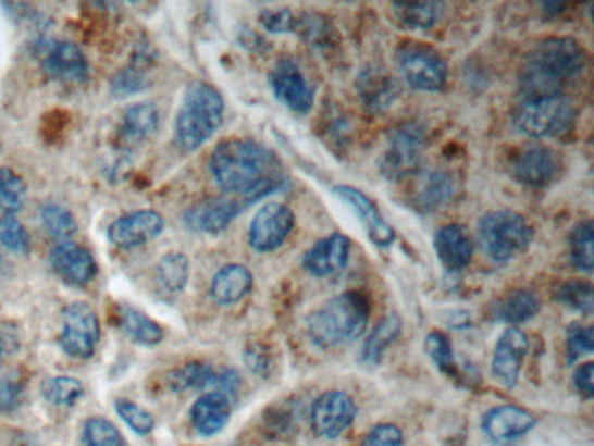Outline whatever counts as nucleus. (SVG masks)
Masks as SVG:
<instances>
[{"instance_id":"ddd939ff","label":"nucleus","mask_w":594,"mask_h":446,"mask_svg":"<svg viewBox=\"0 0 594 446\" xmlns=\"http://www.w3.org/2000/svg\"><path fill=\"white\" fill-rule=\"evenodd\" d=\"M561 161L558 153L544 145H530L516 153L511 162V173L520 184L527 187H547L558 178Z\"/></svg>"},{"instance_id":"7c9ffc66","label":"nucleus","mask_w":594,"mask_h":446,"mask_svg":"<svg viewBox=\"0 0 594 446\" xmlns=\"http://www.w3.org/2000/svg\"><path fill=\"white\" fill-rule=\"evenodd\" d=\"M158 283L168 295H178L184 292L190 276V263L184 253H168L158 265Z\"/></svg>"},{"instance_id":"a19ab883","label":"nucleus","mask_w":594,"mask_h":446,"mask_svg":"<svg viewBox=\"0 0 594 446\" xmlns=\"http://www.w3.org/2000/svg\"><path fill=\"white\" fill-rule=\"evenodd\" d=\"M558 300L572 311L590 314L593 312V286L585 281H568L559 286Z\"/></svg>"},{"instance_id":"20e7f679","label":"nucleus","mask_w":594,"mask_h":446,"mask_svg":"<svg viewBox=\"0 0 594 446\" xmlns=\"http://www.w3.org/2000/svg\"><path fill=\"white\" fill-rule=\"evenodd\" d=\"M225 114L222 95L206 83L190 84L175 121V138L187 152L201 149L219 132Z\"/></svg>"},{"instance_id":"e433bc0d","label":"nucleus","mask_w":594,"mask_h":446,"mask_svg":"<svg viewBox=\"0 0 594 446\" xmlns=\"http://www.w3.org/2000/svg\"><path fill=\"white\" fill-rule=\"evenodd\" d=\"M81 442L83 446H127L117 425L106 417H91L84 424Z\"/></svg>"},{"instance_id":"0eeeda50","label":"nucleus","mask_w":594,"mask_h":446,"mask_svg":"<svg viewBox=\"0 0 594 446\" xmlns=\"http://www.w3.org/2000/svg\"><path fill=\"white\" fill-rule=\"evenodd\" d=\"M403 79L417 91L437 92L448 83V65L431 46L408 42L398 51Z\"/></svg>"},{"instance_id":"aec40b11","label":"nucleus","mask_w":594,"mask_h":446,"mask_svg":"<svg viewBox=\"0 0 594 446\" xmlns=\"http://www.w3.org/2000/svg\"><path fill=\"white\" fill-rule=\"evenodd\" d=\"M243 208H245V202L231 199V197L208 199V201L193 206L185 213V223L194 233L220 234L236 220Z\"/></svg>"},{"instance_id":"f03ea898","label":"nucleus","mask_w":594,"mask_h":446,"mask_svg":"<svg viewBox=\"0 0 594 446\" xmlns=\"http://www.w3.org/2000/svg\"><path fill=\"white\" fill-rule=\"evenodd\" d=\"M587 53L572 37H549L539 42L520 72L523 100L561 97L568 84L581 77Z\"/></svg>"},{"instance_id":"58836bf2","label":"nucleus","mask_w":594,"mask_h":446,"mask_svg":"<svg viewBox=\"0 0 594 446\" xmlns=\"http://www.w3.org/2000/svg\"><path fill=\"white\" fill-rule=\"evenodd\" d=\"M40 220H42L46 231L58 239H69L77 233V222H75L74 214L54 202L42 206Z\"/></svg>"},{"instance_id":"c9c22d12","label":"nucleus","mask_w":594,"mask_h":446,"mask_svg":"<svg viewBox=\"0 0 594 446\" xmlns=\"http://www.w3.org/2000/svg\"><path fill=\"white\" fill-rule=\"evenodd\" d=\"M594 228L591 220L577 223L570 233V257L579 271L591 272L594 265Z\"/></svg>"},{"instance_id":"473e14b6","label":"nucleus","mask_w":594,"mask_h":446,"mask_svg":"<svg viewBox=\"0 0 594 446\" xmlns=\"http://www.w3.org/2000/svg\"><path fill=\"white\" fill-rule=\"evenodd\" d=\"M359 88H361L363 100L373 109H384L398 97L396 83L389 75L382 72H364L359 80Z\"/></svg>"},{"instance_id":"c756f323","label":"nucleus","mask_w":594,"mask_h":446,"mask_svg":"<svg viewBox=\"0 0 594 446\" xmlns=\"http://www.w3.org/2000/svg\"><path fill=\"white\" fill-rule=\"evenodd\" d=\"M394 13L399 23L411 30H431L445 13L442 2H416V4H394Z\"/></svg>"},{"instance_id":"2f4dec72","label":"nucleus","mask_w":594,"mask_h":446,"mask_svg":"<svg viewBox=\"0 0 594 446\" xmlns=\"http://www.w3.org/2000/svg\"><path fill=\"white\" fill-rule=\"evenodd\" d=\"M214 376H216V370L210 363L193 361L173 370L168 375V384L176 393L188 389H210L213 387Z\"/></svg>"},{"instance_id":"393cba45","label":"nucleus","mask_w":594,"mask_h":446,"mask_svg":"<svg viewBox=\"0 0 594 446\" xmlns=\"http://www.w3.org/2000/svg\"><path fill=\"white\" fill-rule=\"evenodd\" d=\"M251 288H253L251 271L243 263H228L214 274L210 294L220 306H232L240 302Z\"/></svg>"},{"instance_id":"4c0bfd02","label":"nucleus","mask_w":594,"mask_h":446,"mask_svg":"<svg viewBox=\"0 0 594 446\" xmlns=\"http://www.w3.org/2000/svg\"><path fill=\"white\" fill-rule=\"evenodd\" d=\"M425 355L436 364L440 372L455 379L457 376V361L450 338L442 332H431L424 340Z\"/></svg>"},{"instance_id":"f704fd0d","label":"nucleus","mask_w":594,"mask_h":446,"mask_svg":"<svg viewBox=\"0 0 594 446\" xmlns=\"http://www.w3.org/2000/svg\"><path fill=\"white\" fill-rule=\"evenodd\" d=\"M27 202L25 179L10 168H0V210L5 214L18 213Z\"/></svg>"},{"instance_id":"79ce46f5","label":"nucleus","mask_w":594,"mask_h":446,"mask_svg":"<svg viewBox=\"0 0 594 446\" xmlns=\"http://www.w3.org/2000/svg\"><path fill=\"white\" fill-rule=\"evenodd\" d=\"M0 245L20 255L27 253L30 248L27 228L13 214H0Z\"/></svg>"},{"instance_id":"9b49d317","label":"nucleus","mask_w":594,"mask_h":446,"mask_svg":"<svg viewBox=\"0 0 594 446\" xmlns=\"http://www.w3.org/2000/svg\"><path fill=\"white\" fill-rule=\"evenodd\" d=\"M269 84L277 101L293 114L307 115L314 107V88L293 58H283L275 63L269 74Z\"/></svg>"},{"instance_id":"a211bd4d","label":"nucleus","mask_w":594,"mask_h":446,"mask_svg":"<svg viewBox=\"0 0 594 446\" xmlns=\"http://www.w3.org/2000/svg\"><path fill=\"white\" fill-rule=\"evenodd\" d=\"M350 248L352 243L349 236L341 233L330 234L307 251L302 262L304 269L314 277L333 276L347 268Z\"/></svg>"},{"instance_id":"f8f14e48","label":"nucleus","mask_w":594,"mask_h":446,"mask_svg":"<svg viewBox=\"0 0 594 446\" xmlns=\"http://www.w3.org/2000/svg\"><path fill=\"white\" fill-rule=\"evenodd\" d=\"M358 405L344 391H326L312 402V431L323 439H337L355 424Z\"/></svg>"},{"instance_id":"6ab92c4d","label":"nucleus","mask_w":594,"mask_h":446,"mask_svg":"<svg viewBox=\"0 0 594 446\" xmlns=\"http://www.w3.org/2000/svg\"><path fill=\"white\" fill-rule=\"evenodd\" d=\"M42 65L53 79L66 84H83L88 80L89 65L79 46L71 40H57L48 45L42 53Z\"/></svg>"},{"instance_id":"09e8293b","label":"nucleus","mask_w":594,"mask_h":446,"mask_svg":"<svg viewBox=\"0 0 594 446\" xmlns=\"http://www.w3.org/2000/svg\"><path fill=\"white\" fill-rule=\"evenodd\" d=\"M245 361L248 364L251 372L257 373V375L267 376L271 372L272 368V358L269 355V350L265 347L260 346V344H255V346H249L245 350Z\"/></svg>"},{"instance_id":"6e6552de","label":"nucleus","mask_w":594,"mask_h":446,"mask_svg":"<svg viewBox=\"0 0 594 446\" xmlns=\"http://www.w3.org/2000/svg\"><path fill=\"white\" fill-rule=\"evenodd\" d=\"M425 132L419 124H405L389 136L385 150L382 152V175L389 179H403L413 175L419 170L424 158Z\"/></svg>"},{"instance_id":"4be33fe9","label":"nucleus","mask_w":594,"mask_h":446,"mask_svg":"<svg viewBox=\"0 0 594 446\" xmlns=\"http://www.w3.org/2000/svg\"><path fill=\"white\" fill-rule=\"evenodd\" d=\"M434 250L446 271L459 272L471 263L474 245L466 228L448 223L434 234Z\"/></svg>"},{"instance_id":"37998d69","label":"nucleus","mask_w":594,"mask_h":446,"mask_svg":"<svg viewBox=\"0 0 594 446\" xmlns=\"http://www.w3.org/2000/svg\"><path fill=\"white\" fill-rule=\"evenodd\" d=\"M594 349L593 329L584 324H572L567 333L568 361L576 363Z\"/></svg>"},{"instance_id":"f257e3e1","label":"nucleus","mask_w":594,"mask_h":446,"mask_svg":"<svg viewBox=\"0 0 594 446\" xmlns=\"http://www.w3.org/2000/svg\"><path fill=\"white\" fill-rule=\"evenodd\" d=\"M210 171L223 193L243 197L245 205H253L283 185L280 159L265 145L249 138H231L216 145Z\"/></svg>"},{"instance_id":"9d476101","label":"nucleus","mask_w":594,"mask_h":446,"mask_svg":"<svg viewBox=\"0 0 594 446\" xmlns=\"http://www.w3.org/2000/svg\"><path fill=\"white\" fill-rule=\"evenodd\" d=\"M295 228V214L283 202L271 201L249 223V245L258 253H272L286 243Z\"/></svg>"},{"instance_id":"72a5a7b5","label":"nucleus","mask_w":594,"mask_h":446,"mask_svg":"<svg viewBox=\"0 0 594 446\" xmlns=\"http://www.w3.org/2000/svg\"><path fill=\"white\" fill-rule=\"evenodd\" d=\"M42 394L54 407L74 408L84 396V385L75 376H49L48 381L42 384Z\"/></svg>"},{"instance_id":"4468645a","label":"nucleus","mask_w":594,"mask_h":446,"mask_svg":"<svg viewBox=\"0 0 594 446\" xmlns=\"http://www.w3.org/2000/svg\"><path fill=\"white\" fill-rule=\"evenodd\" d=\"M530 340L527 333L520 329H507L495 344L492 356V373L495 381L507 389H515L520 381L524 358L529 355Z\"/></svg>"},{"instance_id":"1a4fd4ad","label":"nucleus","mask_w":594,"mask_h":446,"mask_svg":"<svg viewBox=\"0 0 594 446\" xmlns=\"http://www.w3.org/2000/svg\"><path fill=\"white\" fill-rule=\"evenodd\" d=\"M101 337L97 312L86 302H74L63 311V329L60 346L63 352L75 359H88L95 355Z\"/></svg>"},{"instance_id":"423d86ee","label":"nucleus","mask_w":594,"mask_h":446,"mask_svg":"<svg viewBox=\"0 0 594 446\" xmlns=\"http://www.w3.org/2000/svg\"><path fill=\"white\" fill-rule=\"evenodd\" d=\"M576 107L568 100L567 95H561L521 101L515 123L518 132L535 140H542L567 135L576 124Z\"/></svg>"},{"instance_id":"a18cd8bd","label":"nucleus","mask_w":594,"mask_h":446,"mask_svg":"<svg viewBox=\"0 0 594 446\" xmlns=\"http://www.w3.org/2000/svg\"><path fill=\"white\" fill-rule=\"evenodd\" d=\"M258 22L267 32L286 34V32L297 30L298 20L286 8H271V10H263L258 14Z\"/></svg>"},{"instance_id":"39448f33","label":"nucleus","mask_w":594,"mask_h":446,"mask_svg":"<svg viewBox=\"0 0 594 446\" xmlns=\"http://www.w3.org/2000/svg\"><path fill=\"white\" fill-rule=\"evenodd\" d=\"M532 241V225L516 211H490L478 223V243L492 262H511L529 250Z\"/></svg>"},{"instance_id":"412c9836","label":"nucleus","mask_w":594,"mask_h":446,"mask_svg":"<svg viewBox=\"0 0 594 446\" xmlns=\"http://www.w3.org/2000/svg\"><path fill=\"white\" fill-rule=\"evenodd\" d=\"M51 265L69 285H88L97 276V260L77 243L65 241L51 251Z\"/></svg>"},{"instance_id":"a878e982","label":"nucleus","mask_w":594,"mask_h":446,"mask_svg":"<svg viewBox=\"0 0 594 446\" xmlns=\"http://www.w3.org/2000/svg\"><path fill=\"white\" fill-rule=\"evenodd\" d=\"M541 311L539 298L529 289H512L492 307L495 320L498 323L509 324V329H518V324L533 320Z\"/></svg>"},{"instance_id":"3c124183","label":"nucleus","mask_w":594,"mask_h":446,"mask_svg":"<svg viewBox=\"0 0 594 446\" xmlns=\"http://www.w3.org/2000/svg\"><path fill=\"white\" fill-rule=\"evenodd\" d=\"M18 333L11 324H0V367L18 350Z\"/></svg>"},{"instance_id":"dca6fc26","label":"nucleus","mask_w":594,"mask_h":446,"mask_svg":"<svg viewBox=\"0 0 594 446\" xmlns=\"http://www.w3.org/2000/svg\"><path fill=\"white\" fill-rule=\"evenodd\" d=\"M537 425V419L524 408L503 405L486 411L481 419V429L495 445H512L527 436Z\"/></svg>"},{"instance_id":"b1692460","label":"nucleus","mask_w":594,"mask_h":446,"mask_svg":"<svg viewBox=\"0 0 594 446\" xmlns=\"http://www.w3.org/2000/svg\"><path fill=\"white\" fill-rule=\"evenodd\" d=\"M457 182L454 175L443 170H425L417 178L413 202L424 213L440 210L454 199Z\"/></svg>"},{"instance_id":"5701e85b","label":"nucleus","mask_w":594,"mask_h":446,"mask_svg":"<svg viewBox=\"0 0 594 446\" xmlns=\"http://www.w3.org/2000/svg\"><path fill=\"white\" fill-rule=\"evenodd\" d=\"M231 399L225 394L208 391L190 408V422L199 436L211 437L222 433L231 420Z\"/></svg>"},{"instance_id":"bb28decb","label":"nucleus","mask_w":594,"mask_h":446,"mask_svg":"<svg viewBox=\"0 0 594 446\" xmlns=\"http://www.w3.org/2000/svg\"><path fill=\"white\" fill-rule=\"evenodd\" d=\"M159 121H161L159 109L153 103L149 101L135 103L127 107L124 112L123 121H121V136L126 144H140L158 132Z\"/></svg>"},{"instance_id":"2eb2a0df","label":"nucleus","mask_w":594,"mask_h":446,"mask_svg":"<svg viewBox=\"0 0 594 446\" xmlns=\"http://www.w3.org/2000/svg\"><path fill=\"white\" fill-rule=\"evenodd\" d=\"M162 214L153 210H138L119 216L109 227V239L119 248L129 250L147 245L164 231Z\"/></svg>"},{"instance_id":"f3484780","label":"nucleus","mask_w":594,"mask_h":446,"mask_svg":"<svg viewBox=\"0 0 594 446\" xmlns=\"http://www.w3.org/2000/svg\"><path fill=\"white\" fill-rule=\"evenodd\" d=\"M333 193L337 194L342 201L349 205L352 211L358 214L370 241L375 243L379 248H389L396 241L394 228L382 216L381 210L367 194L361 193L359 188L350 187V185H337V187H333Z\"/></svg>"},{"instance_id":"cd10ccee","label":"nucleus","mask_w":594,"mask_h":446,"mask_svg":"<svg viewBox=\"0 0 594 446\" xmlns=\"http://www.w3.org/2000/svg\"><path fill=\"white\" fill-rule=\"evenodd\" d=\"M401 330L403 324L398 315H387L368 335L363 349H361V361L368 367L381 363L385 350L389 349L394 342L398 340Z\"/></svg>"},{"instance_id":"de8ad7c7","label":"nucleus","mask_w":594,"mask_h":446,"mask_svg":"<svg viewBox=\"0 0 594 446\" xmlns=\"http://www.w3.org/2000/svg\"><path fill=\"white\" fill-rule=\"evenodd\" d=\"M23 396V382L16 375L0 379V411H11L18 407Z\"/></svg>"},{"instance_id":"c03bdc74","label":"nucleus","mask_w":594,"mask_h":446,"mask_svg":"<svg viewBox=\"0 0 594 446\" xmlns=\"http://www.w3.org/2000/svg\"><path fill=\"white\" fill-rule=\"evenodd\" d=\"M147 88V75L141 71V66H133L126 71L119 72L112 79V92L114 97L126 98L138 95Z\"/></svg>"},{"instance_id":"7ed1b4c3","label":"nucleus","mask_w":594,"mask_h":446,"mask_svg":"<svg viewBox=\"0 0 594 446\" xmlns=\"http://www.w3.org/2000/svg\"><path fill=\"white\" fill-rule=\"evenodd\" d=\"M370 306L364 295L346 292L330 298L318 311L307 318V333L321 349L349 346L368 329Z\"/></svg>"},{"instance_id":"c85d7f7f","label":"nucleus","mask_w":594,"mask_h":446,"mask_svg":"<svg viewBox=\"0 0 594 446\" xmlns=\"http://www.w3.org/2000/svg\"><path fill=\"white\" fill-rule=\"evenodd\" d=\"M119 326L127 337L141 346H158L164 337L161 326L152 318L129 306L119 309Z\"/></svg>"},{"instance_id":"ea45409f","label":"nucleus","mask_w":594,"mask_h":446,"mask_svg":"<svg viewBox=\"0 0 594 446\" xmlns=\"http://www.w3.org/2000/svg\"><path fill=\"white\" fill-rule=\"evenodd\" d=\"M115 411L124 424L138 436H149L156 429V417L147 408L129 399H115Z\"/></svg>"},{"instance_id":"8fccbe9b","label":"nucleus","mask_w":594,"mask_h":446,"mask_svg":"<svg viewBox=\"0 0 594 446\" xmlns=\"http://www.w3.org/2000/svg\"><path fill=\"white\" fill-rule=\"evenodd\" d=\"M593 376L594 364L591 361L582 363L581 367L577 368L576 373H573V385H576V389L585 399H591L594 396Z\"/></svg>"},{"instance_id":"49530a36","label":"nucleus","mask_w":594,"mask_h":446,"mask_svg":"<svg viewBox=\"0 0 594 446\" xmlns=\"http://www.w3.org/2000/svg\"><path fill=\"white\" fill-rule=\"evenodd\" d=\"M361 446H403V433L398 425L379 424L368 431Z\"/></svg>"}]
</instances>
